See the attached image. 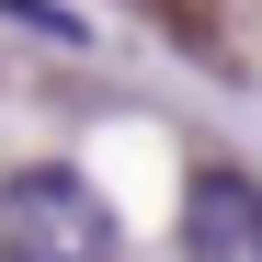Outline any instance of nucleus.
<instances>
[{"mask_svg": "<svg viewBox=\"0 0 262 262\" xmlns=\"http://www.w3.org/2000/svg\"><path fill=\"white\" fill-rule=\"evenodd\" d=\"M0 12H12L23 34H57V46H92V23H80V12H57V0H0Z\"/></svg>", "mask_w": 262, "mask_h": 262, "instance_id": "7ed1b4c3", "label": "nucleus"}, {"mask_svg": "<svg viewBox=\"0 0 262 262\" xmlns=\"http://www.w3.org/2000/svg\"><path fill=\"white\" fill-rule=\"evenodd\" d=\"M0 262H114V205L92 194V171L34 160L0 183Z\"/></svg>", "mask_w": 262, "mask_h": 262, "instance_id": "f257e3e1", "label": "nucleus"}, {"mask_svg": "<svg viewBox=\"0 0 262 262\" xmlns=\"http://www.w3.org/2000/svg\"><path fill=\"white\" fill-rule=\"evenodd\" d=\"M183 262H262V183L251 171H194V194H183Z\"/></svg>", "mask_w": 262, "mask_h": 262, "instance_id": "f03ea898", "label": "nucleus"}]
</instances>
